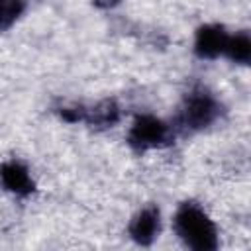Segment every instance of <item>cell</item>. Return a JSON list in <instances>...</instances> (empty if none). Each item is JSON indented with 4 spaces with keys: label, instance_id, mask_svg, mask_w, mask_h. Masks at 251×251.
I'll list each match as a JSON object with an SVG mask.
<instances>
[{
    "label": "cell",
    "instance_id": "5b68a950",
    "mask_svg": "<svg viewBox=\"0 0 251 251\" xmlns=\"http://www.w3.org/2000/svg\"><path fill=\"white\" fill-rule=\"evenodd\" d=\"M161 227V214L157 206H145L129 222V235L139 245H151Z\"/></svg>",
    "mask_w": 251,
    "mask_h": 251
},
{
    "label": "cell",
    "instance_id": "30bf717a",
    "mask_svg": "<svg viewBox=\"0 0 251 251\" xmlns=\"http://www.w3.org/2000/svg\"><path fill=\"white\" fill-rule=\"evenodd\" d=\"M92 2L100 10H110V8H116L120 4V0H92Z\"/></svg>",
    "mask_w": 251,
    "mask_h": 251
},
{
    "label": "cell",
    "instance_id": "277c9868",
    "mask_svg": "<svg viewBox=\"0 0 251 251\" xmlns=\"http://www.w3.org/2000/svg\"><path fill=\"white\" fill-rule=\"evenodd\" d=\"M59 116L65 122H84L92 127H112L120 120V108L114 100H102L94 106H63Z\"/></svg>",
    "mask_w": 251,
    "mask_h": 251
},
{
    "label": "cell",
    "instance_id": "52a82bcc",
    "mask_svg": "<svg viewBox=\"0 0 251 251\" xmlns=\"http://www.w3.org/2000/svg\"><path fill=\"white\" fill-rule=\"evenodd\" d=\"M0 178H2V184L10 192H14V194L25 196V194H31L33 192V180L29 176V171L20 161H8V163H4L0 167Z\"/></svg>",
    "mask_w": 251,
    "mask_h": 251
},
{
    "label": "cell",
    "instance_id": "ba28073f",
    "mask_svg": "<svg viewBox=\"0 0 251 251\" xmlns=\"http://www.w3.org/2000/svg\"><path fill=\"white\" fill-rule=\"evenodd\" d=\"M224 53L231 61H235L239 65H247L249 59H251V39H249V35L245 31H239V33L227 37Z\"/></svg>",
    "mask_w": 251,
    "mask_h": 251
},
{
    "label": "cell",
    "instance_id": "3957f363",
    "mask_svg": "<svg viewBox=\"0 0 251 251\" xmlns=\"http://www.w3.org/2000/svg\"><path fill=\"white\" fill-rule=\"evenodd\" d=\"M173 129L161 122L155 116H137L129 133H127V143L135 151H147L155 147H163L173 141Z\"/></svg>",
    "mask_w": 251,
    "mask_h": 251
},
{
    "label": "cell",
    "instance_id": "6da1fadb",
    "mask_svg": "<svg viewBox=\"0 0 251 251\" xmlns=\"http://www.w3.org/2000/svg\"><path fill=\"white\" fill-rule=\"evenodd\" d=\"M176 235L196 251H212L218 247V231L208 214L194 202H182L175 214Z\"/></svg>",
    "mask_w": 251,
    "mask_h": 251
},
{
    "label": "cell",
    "instance_id": "7a4b0ae2",
    "mask_svg": "<svg viewBox=\"0 0 251 251\" xmlns=\"http://www.w3.org/2000/svg\"><path fill=\"white\" fill-rule=\"evenodd\" d=\"M218 116H220L218 100L210 92L196 88L184 98V104L178 114V126L184 129L196 131V129L208 127Z\"/></svg>",
    "mask_w": 251,
    "mask_h": 251
},
{
    "label": "cell",
    "instance_id": "9c48e42d",
    "mask_svg": "<svg viewBox=\"0 0 251 251\" xmlns=\"http://www.w3.org/2000/svg\"><path fill=\"white\" fill-rule=\"evenodd\" d=\"M24 0H0V31L8 29L24 14Z\"/></svg>",
    "mask_w": 251,
    "mask_h": 251
},
{
    "label": "cell",
    "instance_id": "8992f818",
    "mask_svg": "<svg viewBox=\"0 0 251 251\" xmlns=\"http://www.w3.org/2000/svg\"><path fill=\"white\" fill-rule=\"evenodd\" d=\"M227 33L222 25H202L196 31V41H194V53L200 59H216L218 55L224 53L226 43H227Z\"/></svg>",
    "mask_w": 251,
    "mask_h": 251
}]
</instances>
